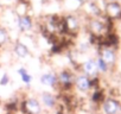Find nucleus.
<instances>
[{"label": "nucleus", "instance_id": "f257e3e1", "mask_svg": "<svg viewBox=\"0 0 121 114\" xmlns=\"http://www.w3.org/2000/svg\"><path fill=\"white\" fill-rule=\"evenodd\" d=\"M75 76H76V73L71 69H68V68L60 69L57 73V80H58L57 90H58V93H70V92H73L75 89L74 88Z\"/></svg>", "mask_w": 121, "mask_h": 114}, {"label": "nucleus", "instance_id": "f03ea898", "mask_svg": "<svg viewBox=\"0 0 121 114\" xmlns=\"http://www.w3.org/2000/svg\"><path fill=\"white\" fill-rule=\"evenodd\" d=\"M20 114H43V106L38 97L26 96L19 102Z\"/></svg>", "mask_w": 121, "mask_h": 114}, {"label": "nucleus", "instance_id": "7ed1b4c3", "mask_svg": "<svg viewBox=\"0 0 121 114\" xmlns=\"http://www.w3.org/2000/svg\"><path fill=\"white\" fill-rule=\"evenodd\" d=\"M87 30L89 35L94 36H103L107 33V26L103 19V14L101 17H94L87 19Z\"/></svg>", "mask_w": 121, "mask_h": 114}, {"label": "nucleus", "instance_id": "20e7f679", "mask_svg": "<svg viewBox=\"0 0 121 114\" xmlns=\"http://www.w3.org/2000/svg\"><path fill=\"white\" fill-rule=\"evenodd\" d=\"M99 109L101 114H120L121 113V101L114 96H107Z\"/></svg>", "mask_w": 121, "mask_h": 114}, {"label": "nucleus", "instance_id": "39448f33", "mask_svg": "<svg viewBox=\"0 0 121 114\" xmlns=\"http://www.w3.org/2000/svg\"><path fill=\"white\" fill-rule=\"evenodd\" d=\"M97 55L101 56L104 60V62L110 67V69H113L117 63V50H115L113 48H108V46L99 48L97 49Z\"/></svg>", "mask_w": 121, "mask_h": 114}, {"label": "nucleus", "instance_id": "423d86ee", "mask_svg": "<svg viewBox=\"0 0 121 114\" xmlns=\"http://www.w3.org/2000/svg\"><path fill=\"white\" fill-rule=\"evenodd\" d=\"M64 23H65V27L68 31V36H76L80 30H81V22L80 18L74 14V13H69L64 16Z\"/></svg>", "mask_w": 121, "mask_h": 114}, {"label": "nucleus", "instance_id": "0eeeda50", "mask_svg": "<svg viewBox=\"0 0 121 114\" xmlns=\"http://www.w3.org/2000/svg\"><path fill=\"white\" fill-rule=\"evenodd\" d=\"M80 71L87 76L91 77H96V76H101L99 70H97V66H96V61L94 57H89L86 61H83L80 64Z\"/></svg>", "mask_w": 121, "mask_h": 114}, {"label": "nucleus", "instance_id": "6e6552de", "mask_svg": "<svg viewBox=\"0 0 121 114\" xmlns=\"http://www.w3.org/2000/svg\"><path fill=\"white\" fill-rule=\"evenodd\" d=\"M17 27L22 33H29L35 27V20L29 13L17 16Z\"/></svg>", "mask_w": 121, "mask_h": 114}, {"label": "nucleus", "instance_id": "1a4fd4ad", "mask_svg": "<svg viewBox=\"0 0 121 114\" xmlns=\"http://www.w3.org/2000/svg\"><path fill=\"white\" fill-rule=\"evenodd\" d=\"M74 88L82 93V94H88L91 92V86H90V77L80 73V74H76L75 76V84H74Z\"/></svg>", "mask_w": 121, "mask_h": 114}, {"label": "nucleus", "instance_id": "9d476101", "mask_svg": "<svg viewBox=\"0 0 121 114\" xmlns=\"http://www.w3.org/2000/svg\"><path fill=\"white\" fill-rule=\"evenodd\" d=\"M39 101L43 107H45L49 110H53L58 105V96L51 92H42L39 95Z\"/></svg>", "mask_w": 121, "mask_h": 114}, {"label": "nucleus", "instance_id": "9b49d317", "mask_svg": "<svg viewBox=\"0 0 121 114\" xmlns=\"http://www.w3.org/2000/svg\"><path fill=\"white\" fill-rule=\"evenodd\" d=\"M104 14L112 20H121V3L120 1H108L104 7Z\"/></svg>", "mask_w": 121, "mask_h": 114}, {"label": "nucleus", "instance_id": "f8f14e48", "mask_svg": "<svg viewBox=\"0 0 121 114\" xmlns=\"http://www.w3.org/2000/svg\"><path fill=\"white\" fill-rule=\"evenodd\" d=\"M39 81L43 86L45 87H50L53 89H57L58 86V80H57V73L55 71H46L43 73L39 77Z\"/></svg>", "mask_w": 121, "mask_h": 114}, {"label": "nucleus", "instance_id": "ddd939ff", "mask_svg": "<svg viewBox=\"0 0 121 114\" xmlns=\"http://www.w3.org/2000/svg\"><path fill=\"white\" fill-rule=\"evenodd\" d=\"M88 18H94V17H101L103 14V11L97 6V4L94 1V0H88V1H84V4L82 5Z\"/></svg>", "mask_w": 121, "mask_h": 114}, {"label": "nucleus", "instance_id": "4468645a", "mask_svg": "<svg viewBox=\"0 0 121 114\" xmlns=\"http://www.w3.org/2000/svg\"><path fill=\"white\" fill-rule=\"evenodd\" d=\"M107 97V94H106V90L101 87V88H97V89H94L90 92V102L96 107V108H100V106L103 103V101L106 100Z\"/></svg>", "mask_w": 121, "mask_h": 114}, {"label": "nucleus", "instance_id": "2eb2a0df", "mask_svg": "<svg viewBox=\"0 0 121 114\" xmlns=\"http://www.w3.org/2000/svg\"><path fill=\"white\" fill-rule=\"evenodd\" d=\"M13 53L16 55V57H18V58H20V60H25L31 55L30 49L27 48V45L24 44L20 40H16L14 42V44H13Z\"/></svg>", "mask_w": 121, "mask_h": 114}, {"label": "nucleus", "instance_id": "dca6fc26", "mask_svg": "<svg viewBox=\"0 0 121 114\" xmlns=\"http://www.w3.org/2000/svg\"><path fill=\"white\" fill-rule=\"evenodd\" d=\"M17 73H18V75L20 76V80L23 81V83H24L26 87H30L31 83H32L33 77H32V75L29 73V70H27L25 67H20V68H18Z\"/></svg>", "mask_w": 121, "mask_h": 114}, {"label": "nucleus", "instance_id": "f3484780", "mask_svg": "<svg viewBox=\"0 0 121 114\" xmlns=\"http://www.w3.org/2000/svg\"><path fill=\"white\" fill-rule=\"evenodd\" d=\"M95 61H96V66H97V70H99L100 75H106V74H108V73L112 70V69H110V67L104 62V60L102 58L101 56L96 55Z\"/></svg>", "mask_w": 121, "mask_h": 114}, {"label": "nucleus", "instance_id": "a211bd4d", "mask_svg": "<svg viewBox=\"0 0 121 114\" xmlns=\"http://www.w3.org/2000/svg\"><path fill=\"white\" fill-rule=\"evenodd\" d=\"M19 100H11L5 105V110L9 114H16L19 112Z\"/></svg>", "mask_w": 121, "mask_h": 114}, {"label": "nucleus", "instance_id": "6ab92c4d", "mask_svg": "<svg viewBox=\"0 0 121 114\" xmlns=\"http://www.w3.org/2000/svg\"><path fill=\"white\" fill-rule=\"evenodd\" d=\"M10 40V37H9V32L5 27L0 26V48H3L4 45H6Z\"/></svg>", "mask_w": 121, "mask_h": 114}, {"label": "nucleus", "instance_id": "aec40b11", "mask_svg": "<svg viewBox=\"0 0 121 114\" xmlns=\"http://www.w3.org/2000/svg\"><path fill=\"white\" fill-rule=\"evenodd\" d=\"M10 81H11L10 75H9L7 73H4V74L1 75V77H0V86L5 87V86H7V84L10 83Z\"/></svg>", "mask_w": 121, "mask_h": 114}, {"label": "nucleus", "instance_id": "412c9836", "mask_svg": "<svg viewBox=\"0 0 121 114\" xmlns=\"http://www.w3.org/2000/svg\"><path fill=\"white\" fill-rule=\"evenodd\" d=\"M75 1H76V3H78L80 5H83V4H84V1H86V0H75Z\"/></svg>", "mask_w": 121, "mask_h": 114}, {"label": "nucleus", "instance_id": "4be33fe9", "mask_svg": "<svg viewBox=\"0 0 121 114\" xmlns=\"http://www.w3.org/2000/svg\"><path fill=\"white\" fill-rule=\"evenodd\" d=\"M107 1H120L121 3V0H107Z\"/></svg>", "mask_w": 121, "mask_h": 114}, {"label": "nucleus", "instance_id": "5701e85b", "mask_svg": "<svg viewBox=\"0 0 121 114\" xmlns=\"http://www.w3.org/2000/svg\"><path fill=\"white\" fill-rule=\"evenodd\" d=\"M6 114H9V113H6Z\"/></svg>", "mask_w": 121, "mask_h": 114}]
</instances>
